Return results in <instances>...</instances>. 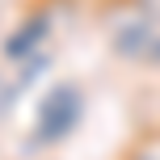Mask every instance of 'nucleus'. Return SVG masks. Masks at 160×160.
<instances>
[{"label":"nucleus","mask_w":160,"mask_h":160,"mask_svg":"<svg viewBox=\"0 0 160 160\" xmlns=\"http://www.w3.org/2000/svg\"><path fill=\"white\" fill-rule=\"evenodd\" d=\"M122 160H160V127L135 135L127 148H122Z\"/></svg>","instance_id":"20e7f679"},{"label":"nucleus","mask_w":160,"mask_h":160,"mask_svg":"<svg viewBox=\"0 0 160 160\" xmlns=\"http://www.w3.org/2000/svg\"><path fill=\"white\" fill-rule=\"evenodd\" d=\"M80 114H84V93L80 84H55L38 105L34 118V143H59L76 131Z\"/></svg>","instance_id":"f03ea898"},{"label":"nucleus","mask_w":160,"mask_h":160,"mask_svg":"<svg viewBox=\"0 0 160 160\" xmlns=\"http://www.w3.org/2000/svg\"><path fill=\"white\" fill-rule=\"evenodd\" d=\"M110 47H114V55L127 59V63L160 68V13L127 0V4L110 17Z\"/></svg>","instance_id":"f257e3e1"},{"label":"nucleus","mask_w":160,"mask_h":160,"mask_svg":"<svg viewBox=\"0 0 160 160\" xmlns=\"http://www.w3.org/2000/svg\"><path fill=\"white\" fill-rule=\"evenodd\" d=\"M51 34V8H30V13L17 21V30L4 38V59L8 63H25V59L42 55V42Z\"/></svg>","instance_id":"7ed1b4c3"}]
</instances>
